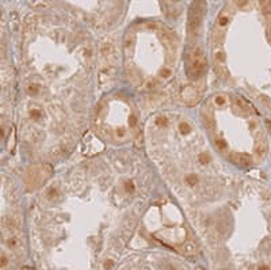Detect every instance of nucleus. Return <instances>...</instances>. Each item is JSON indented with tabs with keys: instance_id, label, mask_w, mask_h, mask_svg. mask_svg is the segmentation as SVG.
I'll list each match as a JSON object with an SVG mask.
<instances>
[{
	"instance_id": "39448f33",
	"label": "nucleus",
	"mask_w": 271,
	"mask_h": 270,
	"mask_svg": "<svg viewBox=\"0 0 271 270\" xmlns=\"http://www.w3.org/2000/svg\"><path fill=\"white\" fill-rule=\"evenodd\" d=\"M100 53H102L103 57L110 59V57L113 56V46L108 45V44H104V45H102V48H100Z\"/></svg>"
},
{
	"instance_id": "f8f14e48",
	"label": "nucleus",
	"mask_w": 271,
	"mask_h": 270,
	"mask_svg": "<svg viewBox=\"0 0 271 270\" xmlns=\"http://www.w3.org/2000/svg\"><path fill=\"white\" fill-rule=\"evenodd\" d=\"M180 131H182V132H183V133H187V132L188 131H190V126H188V125H187V124H180Z\"/></svg>"
},
{
	"instance_id": "423d86ee",
	"label": "nucleus",
	"mask_w": 271,
	"mask_h": 270,
	"mask_svg": "<svg viewBox=\"0 0 271 270\" xmlns=\"http://www.w3.org/2000/svg\"><path fill=\"white\" fill-rule=\"evenodd\" d=\"M34 29V18L33 17H27L25 19V30L26 31H30V30Z\"/></svg>"
},
{
	"instance_id": "2eb2a0df",
	"label": "nucleus",
	"mask_w": 271,
	"mask_h": 270,
	"mask_svg": "<svg viewBox=\"0 0 271 270\" xmlns=\"http://www.w3.org/2000/svg\"><path fill=\"white\" fill-rule=\"evenodd\" d=\"M163 75H164V76H170V71H163Z\"/></svg>"
},
{
	"instance_id": "9d476101",
	"label": "nucleus",
	"mask_w": 271,
	"mask_h": 270,
	"mask_svg": "<svg viewBox=\"0 0 271 270\" xmlns=\"http://www.w3.org/2000/svg\"><path fill=\"white\" fill-rule=\"evenodd\" d=\"M226 23H228V17L226 15H221V17L218 18V25L220 26H225Z\"/></svg>"
},
{
	"instance_id": "20e7f679",
	"label": "nucleus",
	"mask_w": 271,
	"mask_h": 270,
	"mask_svg": "<svg viewBox=\"0 0 271 270\" xmlns=\"http://www.w3.org/2000/svg\"><path fill=\"white\" fill-rule=\"evenodd\" d=\"M197 97H198V94H197V91L192 87H186V88H183V91H182V98H183L184 101H195Z\"/></svg>"
},
{
	"instance_id": "1a4fd4ad",
	"label": "nucleus",
	"mask_w": 271,
	"mask_h": 270,
	"mask_svg": "<svg viewBox=\"0 0 271 270\" xmlns=\"http://www.w3.org/2000/svg\"><path fill=\"white\" fill-rule=\"evenodd\" d=\"M214 57H216V61H217V63H220V64L224 63V53H222L221 50H220V52H216Z\"/></svg>"
},
{
	"instance_id": "6e6552de",
	"label": "nucleus",
	"mask_w": 271,
	"mask_h": 270,
	"mask_svg": "<svg viewBox=\"0 0 271 270\" xmlns=\"http://www.w3.org/2000/svg\"><path fill=\"white\" fill-rule=\"evenodd\" d=\"M38 91H39V87H38L37 84H29L27 86V93H29L30 95H35V94H38Z\"/></svg>"
},
{
	"instance_id": "0eeeda50",
	"label": "nucleus",
	"mask_w": 271,
	"mask_h": 270,
	"mask_svg": "<svg viewBox=\"0 0 271 270\" xmlns=\"http://www.w3.org/2000/svg\"><path fill=\"white\" fill-rule=\"evenodd\" d=\"M184 251H186L187 254H194L197 251L195 244H194L192 242H187V243L184 244Z\"/></svg>"
},
{
	"instance_id": "9b49d317",
	"label": "nucleus",
	"mask_w": 271,
	"mask_h": 270,
	"mask_svg": "<svg viewBox=\"0 0 271 270\" xmlns=\"http://www.w3.org/2000/svg\"><path fill=\"white\" fill-rule=\"evenodd\" d=\"M216 144H217V147L220 148V149H226V143L224 141V140H216Z\"/></svg>"
},
{
	"instance_id": "4468645a",
	"label": "nucleus",
	"mask_w": 271,
	"mask_h": 270,
	"mask_svg": "<svg viewBox=\"0 0 271 270\" xmlns=\"http://www.w3.org/2000/svg\"><path fill=\"white\" fill-rule=\"evenodd\" d=\"M156 122L160 124V125H165V122H168V121H167V118H165V117H159V118L156 119Z\"/></svg>"
},
{
	"instance_id": "ddd939ff",
	"label": "nucleus",
	"mask_w": 271,
	"mask_h": 270,
	"mask_svg": "<svg viewBox=\"0 0 271 270\" xmlns=\"http://www.w3.org/2000/svg\"><path fill=\"white\" fill-rule=\"evenodd\" d=\"M216 103L217 105H224V103H225V98L221 97V95H218V97L216 98Z\"/></svg>"
},
{
	"instance_id": "7ed1b4c3",
	"label": "nucleus",
	"mask_w": 271,
	"mask_h": 270,
	"mask_svg": "<svg viewBox=\"0 0 271 270\" xmlns=\"http://www.w3.org/2000/svg\"><path fill=\"white\" fill-rule=\"evenodd\" d=\"M230 160L240 167H248L252 163V159L250 157V155H244V153H233L230 156Z\"/></svg>"
},
{
	"instance_id": "f03ea898",
	"label": "nucleus",
	"mask_w": 271,
	"mask_h": 270,
	"mask_svg": "<svg viewBox=\"0 0 271 270\" xmlns=\"http://www.w3.org/2000/svg\"><path fill=\"white\" fill-rule=\"evenodd\" d=\"M201 7H203V4H201L199 1H195L192 4L191 10H190V15H188V29L192 34L198 33V30L201 27V22H202V11Z\"/></svg>"
},
{
	"instance_id": "f257e3e1",
	"label": "nucleus",
	"mask_w": 271,
	"mask_h": 270,
	"mask_svg": "<svg viewBox=\"0 0 271 270\" xmlns=\"http://www.w3.org/2000/svg\"><path fill=\"white\" fill-rule=\"evenodd\" d=\"M205 67H206V64H205L203 56H202V53L198 49H195L194 53L191 55V64L188 67V76H191L194 79L199 77L203 73Z\"/></svg>"
}]
</instances>
